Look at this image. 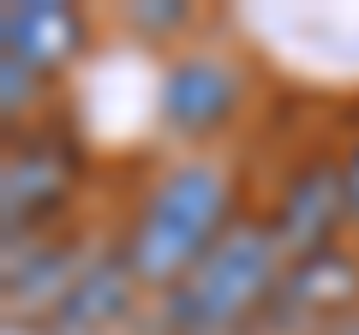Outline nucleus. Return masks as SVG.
I'll use <instances>...</instances> for the list:
<instances>
[{"instance_id": "39448f33", "label": "nucleus", "mask_w": 359, "mask_h": 335, "mask_svg": "<svg viewBox=\"0 0 359 335\" xmlns=\"http://www.w3.org/2000/svg\"><path fill=\"white\" fill-rule=\"evenodd\" d=\"M347 221V186H341V162L330 156H306L282 180L276 192V210H269V228L282 240L287 264L294 258H311V252H330L335 233Z\"/></svg>"}, {"instance_id": "f257e3e1", "label": "nucleus", "mask_w": 359, "mask_h": 335, "mask_svg": "<svg viewBox=\"0 0 359 335\" xmlns=\"http://www.w3.org/2000/svg\"><path fill=\"white\" fill-rule=\"evenodd\" d=\"M233 221L240 216H233L228 168L180 162V168H168L162 180L144 192V204H138V216H132L120 252H126V264L138 270L144 287L174 294V287L210 258V245H216Z\"/></svg>"}, {"instance_id": "20e7f679", "label": "nucleus", "mask_w": 359, "mask_h": 335, "mask_svg": "<svg viewBox=\"0 0 359 335\" xmlns=\"http://www.w3.org/2000/svg\"><path fill=\"white\" fill-rule=\"evenodd\" d=\"M359 311V258L330 245V252H311L294 258L276 282V299L264 306L257 329L264 335H330L341 317Z\"/></svg>"}, {"instance_id": "0eeeda50", "label": "nucleus", "mask_w": 359, "mask_h": 335, "mask_svg": "<svg viewBox=\"0 0 359 335\" xmlns=\"http://www.w3.org/2000/svg\"><path fill=\"white\" fill-rule=\"evenodd\" d=\"M245 102V78L228 54H180L162 78V126L174 138H210Z\"/></svg>"}, {"instance_id": "1a4fd4ad", "label": "nucleus", "mask_w": 359, "mask_h": 335, "mask_svg": "<svg viewBox=\"0 0 359 335\" xmlns=\"http://www.w3.org/2000/svg\"><path fill=\"white\" fill-rule=\"evenodd\" d=\"M138 287L144 282H138V270L126 264V252L108 245V252H96V258L84 264L78 287L60 299V311L42 323V335H108V329H120V323L132 317Z\"/></svg>"}, {"instance_id": "7ed1b4c3", "label": "nucleus", "mask_w": 359, "mask_h": 335, "mask_svg": "<svg viewBox=\"0 0 359 335\" xmlns=\"http://www.w3.org/2000/svg\"><path fill=\"white\" fill-rule=\"evenodd\" d=\"M78 168H84V150H78L72 132L30 126L25 138L13 132L6 162H0V228H6V240H48V228L72 210Z\"/></svg>"}, {"instance_id": "9b49d317", "label": "nucleus", "mask_w": 359, "mask_h": 335, "mask_svg": "<svg viewBox=\"0 0 359 335\" xmlns=\"http://www.w3.org/2000/svg\"><path fill=\"white\" fill-rule=\"evenodd\" d=\"M126 25L138 30V36H150V42H168L174 36V30H186L192 25V13H186V6H174V0H138V6H126Z\"/></svg>"}, {"instance_id": "9d476101", "label": "nucleus", "mask_w": 359, "mask_h": 335, "mask_svg": "<svg viewBox=\"0 0 359 335\" xmlns=\"http://www.w3.org/2000/svg\"><path fill=\"white\" fill-rule=\"evenodd\" d=\"M36 96H42V78L0 54V114H6V126H18V114H30Z\"/></svg>"}, {"instance_id": "f8f14e48", "label": "nucleus", "mask_w": 359, "mask_h": 335, "mask_svg": "<svg viewBox=\"0 0 359 335\" xmlns=\"http://www.w3.org/2000/svg\"><path fill=\"white\" fill-rule=\"evenodd\" d=\"M335 162H341V186H347V221H359V132L347 138V150Z\"/></svg>"}, {"instance_id": "f03ea898", "label": "nucleus", "mask_w": 359, "mask_h": 335, "mask_svg": "<svg viewBox=\"0 0 359 335\" xmlns=\"http://www.w3.org/2000/svg\"><path fill=\"white\" fill-rule=\"evenodd\" d=\"M282 270H287V252L276 240V228L240 216L210 245V258L174 294H162V335H240V329H257L264 306L276 299Z\"/></svg>"}, {"instance_id": "6e6552de", "label": "nucleus", "mask_w": 359, "mask_h": 335, "mask_svg": "<svg viewBox=\"0 0 359 335\" xmlns=\"http://www.w3.org/2000/svg\"><path fill=\"white\" fill-rule=\"evenodd\" d=\"M84 42H90V25L66 0H13V6H0V54L30 66L36 78L66 72L84 54Z\"/></svg>"}, {"instance_id": "ddd939ff", "label": "nucleus", "mask_w": 359, "mask_h": 335, "mask_svg": "<svg viewBox=\"0 0 359 335\" xmlns=\"http://www.w3.org/2000/svg\"><path fill=\"white\" fill-rule=\"evenodd\" d=\"M330 335H359V311H353V317H341V323H335Z\"/></svg>"}, {"instance_id": "423d86ee", "label": "nucleus", "mask_w": 359, "mask_h": 335, "mask_svg": "<svg viewBox=\"0 0 359 335\" xmlns=\"http://www.w3.org/2000/svg\"><path fill=\"white\" fill-rule=\"evenodd\" d=\"M96 258L78 233L60 240H6V323H42L60 311V299L78 287L84 264Z\"/></svg>"}]
</instances>
